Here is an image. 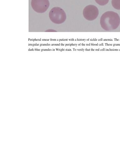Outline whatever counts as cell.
Returning <instances> with one entry per match:
<instances>
[{
    "label": "cell",
    "mask_w": 120,
    "mask_h": 160,
    "mask_svg": "<svg viewBox=\"0 0 120 160\" xmlns=\"http://www.w3.org/2000/svg\"><path fill=\"white\" fill-rule=\"evenodd\" d=\"M98 8L92 5L86 6L83 11L84 17L88 21H92L98 17Z\"/></svg>",
    "instance_id": "3"
},
{
    "label": "cell",
    "mask_w": 120,
    "mask_h": 160,
    "mask_svg": "<svg viewBox=\"0 0 120 160\" xmlns=\"http://www.w3.org/2000/svg\"><path fill=\"white\" fill-rule=\"evenodd\" d=\"M31 5L35 12L42 13L45 12L49 6L48 0H32Z\"/></svg>",
    "instance_id": "4"
},
{
    "label": "cell",
    "mask_w": 120,
    "mask_h": 160,
    "mask_svg": "<svg viewBox=\"0 0 120 160\" xmlns=\"http://www.w3.org/2000/svg\"><path fill=\"white\" fill-rule=\"evenodd\" d=\"M96 2L99 5L104 6L108 3L109 0H95Z\"/></svg>",
    "instance_id": "6"
},
{
    "label": "cell",
    "mask_w": 120,
    "mask_h": 160,
    "mask_svg": "<svg viewBox=\"0 0 120 160\" xmlns=\"http://www.w3.org/2000/svg\"><path fill=\"white\" fill-rule=\"evenodd\" d=\"M50 20L53 23L60 24L64 22L66 18V15L64 11L58 7L52 8L49 13Z\"/></svg>",
    "instance_id": "2"
},
{
    "label": "cell",
    "mask_w": 120,
    "mask_h": 160,
    "mask_svg": "<svg viewBox=\"0 0 120 160\" xmlns=\"http://www.w3.org/2000/svg\"><path fill=\"white\" fill-rule=\"evenodd\" d=\"M100 23L102 28L106 31L116 29L120 23V18L118 14L113 11L104 12L101 16Z\"/></svg>",
    "instance_id": "1"
},
{
    "label": "cell",
    "mask_w": 120,
    "mask_h": 160,
    "mask_svg": "<svg viewBox=\"0 0 120 160\" xmlns=\"http://www.w3.org/2000/svg\"><path fill=\"white\" fill-rule=\"evenodd\" d=\"M112 4L114 8L120 10V0H112Z\"/></svg>",
    "instance_id": "5"
},
{
    "label": "cell",
    "mask_w": 120,
    "mask_h": 160,
    "mask_svg": "<svg viewBox=\"0 0 120 160\" xmlns=\"http://www.w3.org/2000/svg\"><path fill=\"white\" fill-rule=\"evenodd\" d=\"M46 32H56V31L55 30H52L51 31V30H48L46 31Z\"/></svg>",
    "instance_id": "7"
}]
</instances>
